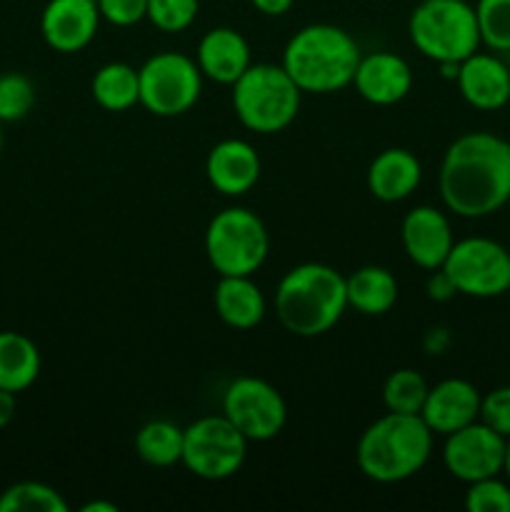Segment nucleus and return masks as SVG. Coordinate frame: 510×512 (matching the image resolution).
<instances>
[{
  "mask_svg": "<svg viewBox=\"0 0 510 512\" xmlns=\"http://www.w3.org/2000/svg\"><path fill=\"white\" fill-rule=\"evenodd\" d=\"M465 508L470 512H510V483L500 480V475L468 483Z\"/></svg>",
  "mask_w": 510,
  "mask_h": 512,
  "instance_id": "7c9ffc66",
  "label": "nucleus"
},
{
  "mask_svg": "<svg viewBox=\"0 0 510 512\" xmlns=\"http://www.w3.org/2000/svg\"><path fill=\"white\" fill-rule=\"evenodd\" d=\"M345 293L348 308L368 318H378L390 313L398 303V280L383 265H365L345 278Z\"/></svg>",
  "mask_w": 510,
  "mask_h": 512,
  "instance_id": "4be33fe9",
  "label": "nucleus"
},
{
  "mask_svg": "<svg viewBox=\"0 0 510 512\" xmlns=\"http://www.w3.org/2000/svg\"><path fill=\"white\" fill-rule=\"evenodd\" d=\"M443 270L468 298H498L510 290V250L493 238L455 240Z\"/></svg>",
  "mask_w": 510,
  "mask_h": 512,
  "instance_id": "9d476101",
  "label": "nucleus"
},
{
  "mask_svg": "<svg viewBox=\"0 0 510 512\" xmlns=\"http://www.w3.org/2000/svg\"><path fill=\"white\" fill-rule=\"evenodd\" d=\"M440 198L460 218H488L510 200V143L473 130L448 145L438 175Z\"/></svg>",
  "mask_w": 510,
  "mask_h": 512,
  "instance_id": "f257e3e1",
  "label": "nucleus"
},
{
  "mask_svg": "<svg viewBox=\"0 0 510 512\" xmlns=\"http://www.w3.org/2000/svg\"><path fill=\"white\" fill-rule=\"evenodd\" d=\"M230 88H233V110L240 125L253 133H280L298 118L303 90L285 73L283 65H250Z\"/></svg>",
  "mask_w": 510,
  "mask_h": 512,
  "instance_id": "423d86ee",
  "label": "nucleus"
},
{
  "mask_svg": "<svg viewBox=\"0 0 510 512\" xmlns=\"http://www.w3.org/2000/svg\"><path fill=\"white\" fill-rule=\"evenodd\" d=\"M223 415L248 438V443H268L285 428L288 405L268 380L243 375L225 388Z\"/></svg>",
  "mask_w": 510,
  "mask_h": 512,
  "instance_id": "9b49d317",
  "label": "nucleus"
},
{
  "mask_svg": "<svg viewBox=\"0 0 510 512\" xmlns=\"http://www.w3.org/2000/svg\"><path fill=\"white\" fill-rule=\"evenodd\" d=\"M248 458V438L220 415H205L183 428L180 463L200 480L220 483L240 473Z\"/></svg>",
  "mask_w": 510,
  "mask_h": 512,
  "instance_id": "1a4fd4ad",
  "label": "nucleus"
},
{
  "mask_svg": "<svg viewBox=\"0 0 510 512\" xmlns=\"http://www.w3.org/2000/svg\"><path fill=\"white\" fill-rule=\"evenodd\" d=\"M348 308L345 275L325 263H300L275 288V315L288 333L318 338L333 330Z\"/></svg>",
  "mask_w": 510,
  "mask_h": 512,
  "instance_id": "f03ea898",
  "label": "nucleus"
},
{
  "mask_svg": "<svg viewBox=\"0 0 510 512\" xmlns=\"http://www.w3.org/2000/svg\"><path fill=\"white\" fill-rule=\"evenodd\" d=\"M428 380L423 373L413 368H398L385 378L383 383V403L388 413L420 415L425 398H428Z\"/></svg>",
  "mask_w": 510,
  "mask_h": 512,
  "instance_id": "a878e982",
  "label": "nucleus"
},
{
  "mask_svg": "<svg viewBox=\"0 0 510 512\" xmlns=\"http://www.w3.org/2000/svg\"><path fill=\"white\" fill-rule=\"evenodd\" d=\"M433 438L435 433L420 415L385 413L358 438L355 463L373 483H403L428 465Z\"/></svg>",
  "mask_w": 510,
  "mask_h": 512,
  "instance_id": "20e7f679",
  "label": "nucleus"
},
{
  "mask_svg": "<svg viewBox=\"0 0 510 512\" xmlns=\"http://www.w3.org/2000/svg\"><path fill=\"white\" fill-rule=\"evenodd\" d=\"M40 375V350L28 335L3 330L0 333V390L23 393Z\"/></svg>",
  "mask_w": 510,
  "mask_h": 512,
  "instance_id": "5701e85b",
  "label": "nucleus"
},
{
  "mask_svg": "<svg viewBox=\"0 0 510 512\" xmlns=\"http://www.w3.org/2000/svg\"><path fill=\"white\" fill-rule=\"evenodd\" d=\"M213 303L218 318L233 330H253L268 313L265 295L258 283H253V275H220Z\"/></svg>",
  "mask_w": 510,
  "mask_h": 512,
  "instance_id": "412c9836",
  "label": "nucleus"
},
{
  "mask_svg": "<svg viewBox=\"0 0 510 512\" xmlns=\"http://www.w3.org/2000/svg\"><path fill=\"white\" fill-rule=\"evenodd\" d=\"M270 250L268 228L248 208H225L213 215L205 230V255L218 275H253Z\"/></svg>",
  "mask_w": 510,
  "mask_h": 512,
  "instance_id": "0eeeda50",
  "label": "nucleus"
},
{
  "mask_svg": "<svg viewBox=\"0 0 510 512\" xmlns=\"http://www.w3.org/2000/svg\"><path fill=\"white\" fill-rule=\"evenodd\" d=\"M360 45L333 23H310L288 40L280 65L303 93L330 95L353 85Z\"/></svg>",
  "mask_w": 510,
  "mask_h": 512,
  "instance_id": "7ed1b4c3",
  "label": "nucleus"
},
{
  "mask_svg": "<svg viewBox=\"0 0 510 512\" xmlns=\"http://www.w3.org/2000/svg\"><path fill=\"white\" fill-rule=\"evenodd\" d=\"M258 13L268 15V18H278V15H285L295 5V0H250Z\"/></svg>",
  "mask_w": 510,
  "mask_h": 512,
  "instance_id": "f704fd0d",
  "label": "nucleus"
},
{
  "mask_svg": "<svg viewBox=\"0 0 510 512\" xmlns=\"http://www.w3.org/2000/svg\"><path fill=\"white\" fill-rule=\"evenodd\" d=\"M0 150H3V123H0Z\"/></svg>",
  "mask_w": 510,
  "mask_h": 512,
  "instance_id": "ea45409f",
  "label": "nucleus"
},
{
  "mask_svg": "<svg viewBox=\"0 0 510 512\" xmlns=\"http://www.w3.org/2000/svg\"><path fill=\"white\" fill-rule=\"evenodd\" d=\"M35 85L23 73L0 75V123H18L33 110Z\"/></svg>",
  "mask_w": 510,
  "mask_h": 512,
  "instance_id": "c85d7f7f",
  "label": "nucleus"
},
{
  "mask_svg": "<svg viewBox=\"0 0 510 512\" xmlns=\"http://www.w3.org/2000/svg\"><path fill=\"white\" fill-rule=\"evenodd\" d=\"M100 20L95 0H48L40 15V33L55 53L73 55L93 43Z\"/></svg>",
  "mask_w": 510,
  "mask_h": 512,
  "instance_id": "ddd939ff",
  "label": "nucleus"
},
{
  "mask_svg": "<svg viewBox=\"0 0 510 512\" xmlns=\"http://www.w3.org/2000/svg\"><path fill=\"white\" fill-rule=\"evenodd\" d=\"M460 95L475 110H500L510 103V65L498 55L475 50L458 65L455 75Z\"/></svg>",
  "mask_w": 510,
  "mask_h": 512,
  "instance_id": "a211bd4d",
  "label": "nucleus"
},
{
  "mask_svg": "<svg viewBox=\"0 0 510 512\" xmlns=\"http://www.w3.org/2000/svg\"><path fill=\"white\" fill-rule=\"evenodd\" d=\"M140 105L158 118L185 115L203 93V73L195 58L163 50L138 68Z\"/></svg>",
  "mask_w": 510,
  "mask_h": 512,
  "instance_id": "6e6552de",
  "label": "nucleus"
},
{
  "mask_svg": "<svg viewBox=\"0 0 510 512\" xmlns=\"http://www.w3.org/2000/svg\"><path fill=\"white\" fill-rule=\"evenodd\" d=\"M400 240L405 255L423 270L443 268L455 243L448 215L433 205H415L405 215L400 225Z\"/></svg>",
  "mask_w": 510,
  "mask_h": 512,
  "instance_id": "4468645a",
  "label": "nucleus"
},
{
  "mask_svg": "<svg viewBox=\"0 0 510 512\" xmlns=\"http://www.w3.org/2000/svg\"><path fill=\"white\" fill-rule=\"evenodd\" d=\"M70 505L53 485L23 480L0 493V512H68Z\"/></svg>",
  "mask_w": 510,
  "mask_h": 512,
  "instance_id": "bb28decb",
  "label": "nucleus"
},
{
  "mask_svg": "<svg viewBox=\"0 0 510 512\" xmlns=\"http://www.w3.org/2000/svg\"><path fill=\"white\" fill-rule=\"evenodd\" d=\"M135 453L153 468H170L183 458V428L170 420H150L135 433Z\"/></svg>",
  "mask_w": 510,
  "mask_h": 512,
  "instance_id": "393cba45",
  "label": "nucleus"
},
{
  "mask_svg": "<svg viewBox=\"0 0 510 512\" xmlns=\"http://www.w3.org/2000/svg\"><path fill=\"white\" fill-rule=\"evenodd\" d=\"M410 43L433 63H463L480 50L475 5L468 0H420L408 18Z\"/></svg>",
  "mask_w": 510,
  "mask_h": 512,
  "instance_id": "39448f33",
  "label": "nucleus"
},
{
  "mask_svg": "<svg viewBox=\"0 0 510 512\" xmlns=\"http://www.w3.org/2000/svg\"><path fill=\"white\" fill-rule=\"evenodd\" d=\"M260 155L248 140L225 138L210 148L205 158V178L225 198L250 193L260 180Z\"/></svg>",
  "mask_w": 510,
  "mask_h": 512,
  "instance_id": "2eb2a0df",
  "label": "nucleus"
},
{
  "mask_svg": "<svg viewBox=\"0 0 510 512\" xmlns=\"http://www.w3.org/2000/svg\"><path fill=\"white\" fill-rule=\"evenodd\" d=\"M355 93L370 105H395L413 90V70L408 60L390 50L360 55L355 68Z\"/></svg>",
  "mask_w": 510,
  "mask_h": 512,
  "instance_id": "dca6fc26",
  "label": "nucleus"
},
{
  "mask_svg": "<svg viewBox=\"0 0 510 512\" xmlns=\"http://www.w3.org/2000/svg\"><path fill=\"white\" fill-rule=\"evenodd\" d=\"M368 190L380 203H400L418 190L423 165L408 148L380 150L368 165Z\"/></svg>",
  "mask_w": 510,
  "mask_h": 512,
  "instance_id": "aec40b11",
  "label": "nucleus"
},
{
  "mask_svg": "<svg viewBox=\"0 0 510 512\" xmlns=\"http://www.w3.org/2000/svg\"><path fill=\"white\" fill-rule=\"evenodd\" d=\"M200 10V0H148L145 20L155 25L160 33H183L195 23Z\"/></svg>",
  "mask_w": 510,
  "mask_h": 512,
  "instance_id": "c756f323",
  "label": "nucleus"
},
{
  "mask_svg": "<svg viewBox=\"0 0 510 512\" xmlns=\"http://www.w3.org/2000/svg\"><path fill=\"white\" fill-rule=\"evenodd\" d=\"M450 343V335L445 328H430L428 335H425V350L430 355H440Z\"/></svg>",
  "mask_w": 510,
  "mask_h": 512,
  "instance_id": "c9c22d12",
  "label": "nucleus"
},
{
  "mask_svg": "<svg viewBox=\"0 0 510 512\" xmlns=\"http://www.w3.org/2000/svg\"><path fill=\"white\" fill-rule=\"evenodd\" d=\"M425 290H428V298L435 300V303H445V300H450L453 295H458L453 280L448 278V273H445L443 268L430 270V278H428V285H425Z\"/></svg>",
  "mask_w": 510,
  "mask_h": 512,
  "instance_id": "72a5a7b5",
  "label": "nucleus"
},
{
  "mask_svg": "<svg viewBox=\"0 0 510 512\" xmlns=\"http://www.w3.org/2000/svg\"><path fill=\"white\" fill-rule=\"evenodd\" d=\"M480 390L465 378H445L428 390L420 418L435 435H450L480 418Z\"/></svg>",
  "mask_w": 510,
  "mask_h": 512,
  "instance_id": "f3484780",
  "label": "nucleus"
},
{
  "mask_svg": "<svg viewBox=\"0 0 510 512\" xmlns=\"http://www.w3.org/2000/svg\"><path fill=\"white\" fill-rule=\"evenodd\" d=\"M195 63L203 78L220 85H233L253 65V60H250V45L245 35L228 25H218L200 38Z\"/></svg>",
  "mask_w": 510,
  "mask_h": 512,
  "instance_id": "6ab92c4d",
  "label": "nucleus"
},
{
  "mask_svg": "<svg viewBox=\"0 0 510 512\" xmlns=\"http://www.w3.org/2000/svg\"><path fill=\"white\" fill-rule=\"evenodd\" d=\"M15 410H18L15 393H10V390H0V428H8V425L13 423Z\"/></svg>",
  "mask_w": 510,
  "mask_h": 512,
  "instance_id": "e433bc0d",
  "label": "nucleus"
},
{
  "mask_svg": "<svg viewBox=\"0 0 510 512\" xmlns=\"http://www.w3.org/2000/svg\"><path fill=\"white\" fill-rule=\"evenodd\" d=\"M100 18L115 28H130L145 20L148 15V0H95Z\"/></svg>",
  "mask_w": 510,
  "mask_h": 512,
  "instance_id": "473e14b6",
  "label": "nucleus"
},
{
  "mask_svg": "<svg viewBox=\"0 0 510 512\" xmlns=\"http://www.w3.org/2000/svg\"><path fill=\"white\" fill-rule=\"evenodd\" d=\"M503 473L510 483V438H505V463H503Z\"/></svg>",
  "mask_w": 510,
  "mask_h": 512,
  "instance_id": "58836bf2",
  "label": "nucleus"
},
{
  "mask_svg": "<svg viewBox=\"0 0 510 512\" xmlns=\"http://www.w3.org/2000/svg\"><path fill=\"white\" fill-rule=\"evenodd\" d=\"M495 433L510 438V385L495 388L480 400V418Z\"/></svg>",
  "mask_w": 510,
  "mask_h": 512,
  "instance_id": "2f4dec72",
  "label": "nucleus"
},
{
  "mask_svg": "<svg viewBox=\"0 0 510 512\" xmlns=\"http://www.w3.org/2000/svg\"><path fill=\"white\" fill-rule=\"evenodd\" d=\"M83 512H118V505L105 503V500H93V503H85Z\"/></svg>",
  "mask_w": 510,
  "mask_h": 512,
  "instance_id": "4c0bfd02",
  "label": "nucleus"
},
{
  "mask_svg": "<svg viewBox=\"0 0 510 512\" xmlns=\"http://www.w3.org/2000/svg\"><path fill=\"white\" fill-rule=\"evenodd\" d=\"M475 18L480 28V43L493 53H510V0H478Z\"/></svg>",
  "mask_w": 510,
  "mask_h": 512,
  "instance_id": "cd10ccee",
  "label": "nucleus"
},
{
  "mask_svg": "<svg viewBox=\"0 0 510 512\" xmlns=\"http://www.w3.org/2000/svg\"><path fill=\"white\" fill-rule=\"evenodd\" d=\"M93 100L108 113H123L140 103L138 68L128 63H105L90 83Z\"/></svg>",
  "mask_w": 510,
  "mask_h": 512,
  "instance_id": "b1692460",
  "label": "nucleus"
},
{
  "mask_svg": "<svg viewBox=\"0 0 510 512\" xmlns=\"http://www.w3.org/2000/svg\"><path fill=\"white\" fill-rule=\"evenodd\" d=\"M505 463V438L493 428L475 420L455 433L445 435L443 465L460 483L493 478L503 473Z\"/></svg>",
  "mask_w": 510,
  "mask_h": 512,
  "instance_id": "f8f14e48",
  "label": "nucleus"
}]
</instances>
